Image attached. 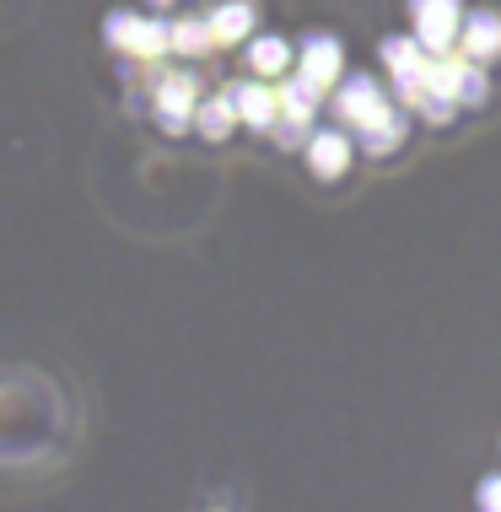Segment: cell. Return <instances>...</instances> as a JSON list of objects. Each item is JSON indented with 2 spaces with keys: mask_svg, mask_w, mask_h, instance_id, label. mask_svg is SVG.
Returning <instances> with one entry per match:
<instances>
[{
  "mask_svg": "<svg viewBox=\"0 0 501 512\" xmlns=\"http://www.w3.org/2000/svg\"><path fill=\"white\" fill-rule=\"evenodd\" d=\"M340 162V146H334V135H329V146H318V168H334Z\"/></svg>",
  "mask_w": 501,
  "mask_h": 512,
  "instance_id": "cell-1",
  "label": "cell"
}]
</instances>
